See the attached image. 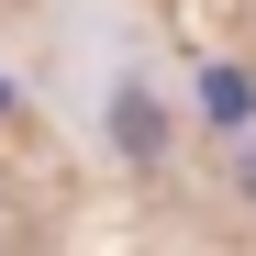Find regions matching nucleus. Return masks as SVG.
Wrapping results in <instances>:
<instances>
[{"mask_svg":"<svg viewBox=\"0 0 256 256\" xmlns=\"http://www.w3.org/2000/svg\"><path fill=\"white\" fill-rule=\"evenodd\" d=\"M200 100H212V122H245V112H256V90H245V78H234V67H223V78H212V90H200Z\"/></svg>","mask_w":256,"mask_h":256,"instance_id":"1","label":"nucleus"}]
</instances>
